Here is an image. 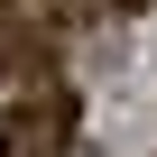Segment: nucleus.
Segmentation results:
<instances>
[{
  "label": "nucleus",
  "mask_w": 157,
  "mask_h": 157,
  "mask_svg": "<svg viewBox=\"0 0 157 157\" xmlns=\"http://www.w3.org/2000/svg\"><path fill=\"white\" fill-rule=\"evenodd\" d=\"M65 129H74V93L46 83V93H28V111L10 120V157H46V139H65Z\"/></svg>",
  "instance_id": "nucleus-1"
}]
</instances>
